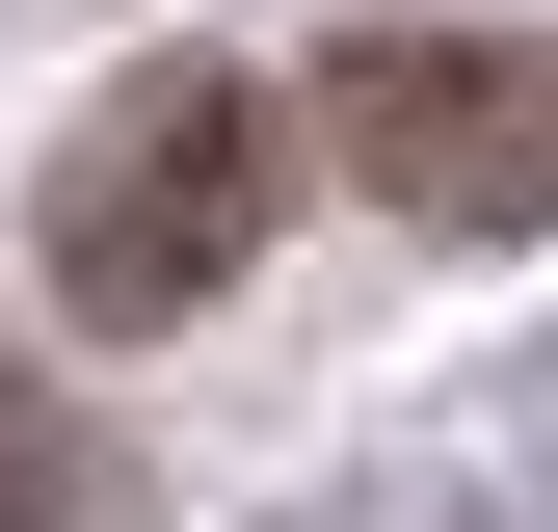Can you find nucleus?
<instances>
[{
    "label": "nucleus",
    "instance_id": "1",
    "mask_svg": "<svg viewBox=\"0 0 558 532\" xmlns=\"http://www.w3.org/2000/svg\"><path fill=\"white\" fill-rule=\"evenodd\" d=\"M266 214H293V107L240 81V53H133V81L53 133V186H27V266H53V319L81 347H160V319H214Z\"/></svg>",
    "mask_w": 558,
    "mask_h": 532
},
{
    "label": "nucleus",
    "instance_id": "2",
    "mask_svg": "<svg viewBox=\"0 0 558 532\" xmlns=\"http://www.w3.org/2000/svg\"><path fill=\"white\" fill-rule=\"evenodd\" d=\"M319 160L373 214H426V240H558V53L532 27H345Z\"/></svg>",
    "mask_w": 558,
    "mask_h": 532
}]
</instances>
